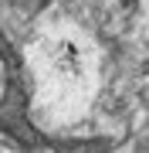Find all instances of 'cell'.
Here are the masks:
<instances>
[{"mask_svg":"<svg viewBox=\"0 0 149 153\" xmlns=\"http://www.w3.org/2000/svg\"><path fill=\"white\" fill-rule=\"evenodd\" d=\"M126 133V0H0V140L105 153Z\"/></svg>","mask_w":149,"mask_h":153,"instance_id":"1","label":"cell"}]
</instances>
